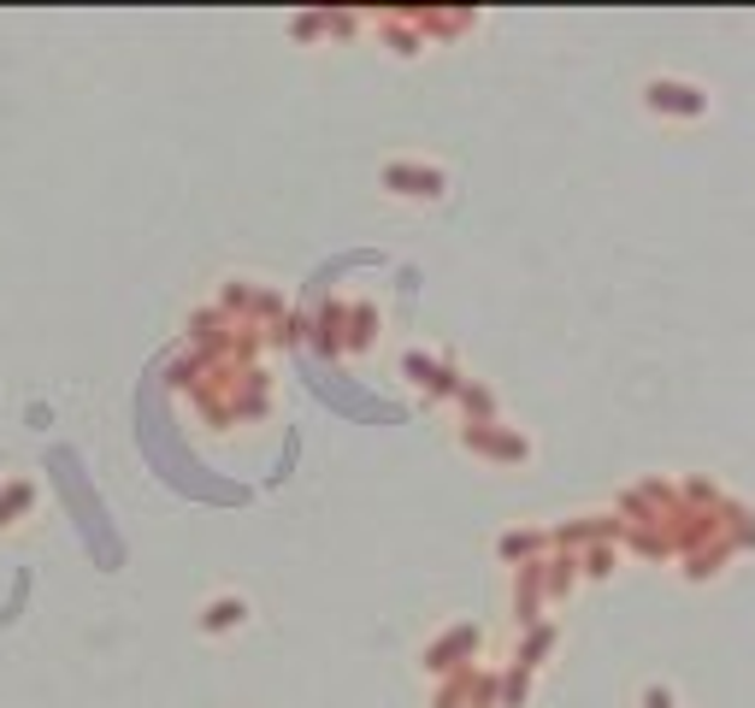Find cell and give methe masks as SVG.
<instances>
[{
    "label": "cell",
    "mask_w": 755,
    "mask_h": 708,
    "mask_svg": "<svg viewBox=\"0 0 755 708\" xmlns=\"http://www.w3.org/2000/svg\"><path fill=\"white\" fill-rule=\"evenodd\" d=\"M649 107H673V112H708V95L703 89H685V83H649Z\"/></svg>",
    "instance_id": "obj_1"
}]
</instances>
